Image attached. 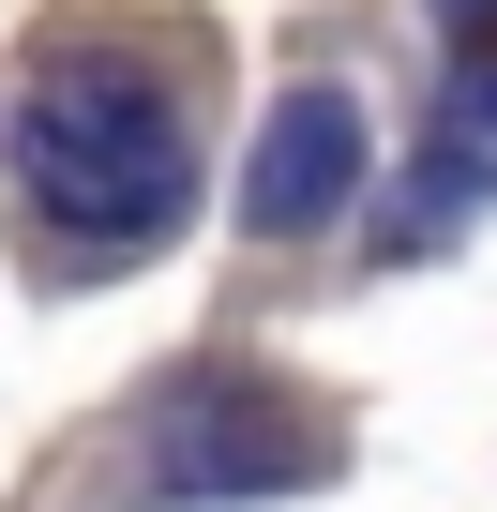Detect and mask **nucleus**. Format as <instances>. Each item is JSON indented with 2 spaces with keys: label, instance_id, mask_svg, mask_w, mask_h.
<instances>
[{
  "label": "nucleus",
  "instance_id": "obj_1",
  "mask_svg": "<svg viewBox=\"0 0 497 512\" xmlns=\"http://www.w3.org/2000/svg\"><path fill=\"white\" fill-rule=\"evenodd\" d=\"M0 166H16V211L46 256H76V272H106V256L166 241L196 211V91L166 46L136 31H76L31 61L16 121H0Z\"/></svg>",
  "mask_w": 497,
  "mask_h": 512
},
{
  "label": "nucleus",
  "instance_id": "obj_2",
  "mask_svg": "<svg viewBox=\"0 0 497 512\" xmlns=\"http://www.w3.org/2000/svg\"><path fill=\"white\" fill-rule=\"evenodd\" d=\"M347 196H362V106L302 76V91L257 121V166H241V226H257V241H302V226H332Z\"/></svg>",
  "mask_w": 497,
  "mask_h": 512
},
{
  "label": "nucleus",
  "instance_id": "obj_3",
  "mask_svg": "<svg viewBox=\"0 0 497 512\" xmlns=\"http://www.w3.org/2000/svg\"><path fill=\"white\" fill-rule=\"evenodd\" d=\"M482 16H497V0H437V31H482Z\"/></svg>",
  "mask_w": 497,
  "mask_h": 512
}]
</instances>
